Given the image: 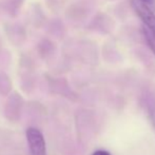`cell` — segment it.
Instances as JSON below:
<instances>
[{
    "instance_id": "obj_4",
    "label": "cell",
    "mask_w": 155,
    "mask_h": 155,
    "mask_svg": "<svg viewBox=\"0 0 155 155\" xmlns=\"http://www.w3.org/2000/svg\"><path fill=\"white\" fill-rule=\"evenodd\" d=\"M143 104H145L148 114H149V117L155 130V97H153L152 95H145Z\"/></svg>"
},
{
    "instance_id": "obj_7",
    "label": "cell",
    "mask_w": 155,
    "mask_h": 155,
    "mask_svg": "<svg viewBox=\"0 0 155 155\" xmlns=\"http://www.w3.org/2000/svg\"><path fill=\"white\" fill-rule=\"evenodd\" d=\"M139 1L143 2V3H146V4H149V3H151V2H152V0H139Z\"/></svg>"
},
{
    "instance_id": "obj_1",
    "label": "cell",
    "mask_w": 155,
    "mask_h": 155,
    "mask_svg": "<svg viewBox=\"0 0 155 155\" xmlns=\"http://www.w3.org/2000/svg\"><path fill=\"white\" fill-rule=\"evenodd\" d=\"M28 147L31 155H47V143L42 132L39 129L31 127L25 131Z\"/></svg>"
},
{
    "instance_id": "obj_2",
    "label": "cell",
    "mask_w": 155,
    "mask_h": 155,
    "mask_svg": "<svg viewBox=\"0 0 155 155\" xmlns=\"http://www.w3.org/2000/svg\"><path fill=\"white\" fill-rule=\"evenodd\" d=\"M131 5H132L134 12L137 14V16L143 21V25L151 31L155 32V14L148 6V4L143 3L139 0H131Z\"/></svg>"
},
{
    "instance_id": "obj_5",
    "label": "cell",
    "mask_w": 155,
    "mask_h": 155,
    "mask_svg": "<svg viewBox=\"0 0 155 155\" xmlns=\"http://www.w3.org/2000/svg\"><path fill=\"white\" fill-rule=\"evenodd\" d=\"M143 34L148 47L150 48L152 53L155 55V32L151 31L148 28H146L145 25H143Z\"/></svg>"
},
{
    "instance_id": "obj_3",
    "label": "cell",
    "mask_w": 155,
    "mask_h": 155,
    "mask_svg": "<svg viewBox=\"0 0 155 155\" xmlns=\"http://www.w3.org/2000/svg\"><path fill=\"white\" fill-rule=\"evenodd\" d=\"M23 106V100L20 97L19 94H13L10 98H8V102L4 108V113H5V117L12 121H16L19 119L21 114V109Z\"/></svg>"
},
{
    "instance_id": "obj_6",
    "label": "cell",
    "mask_w": 155,
    "mask_h": 155,
    "mask_svg": "<svg viewBox=\"0 0 155 155\" xmlns=\"http://www.w3.org/2000/svg\"><path fill=\"white\" fill-rule=\"evenodd\" d=\"M92 155H112L110 152L106 151V150H97V151L93 152Z\"/></svg>"
}]
</instances>
